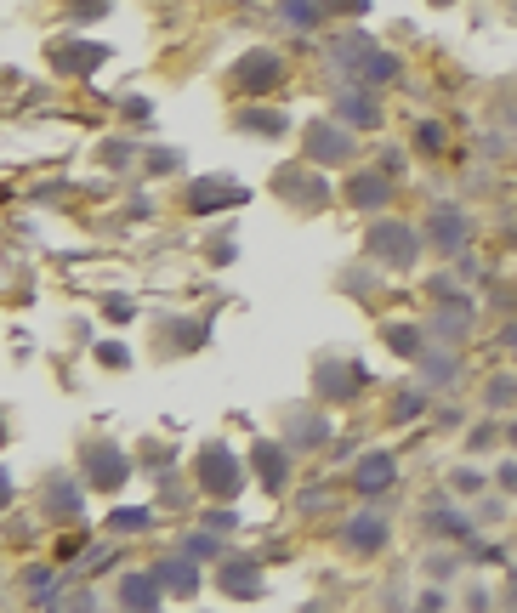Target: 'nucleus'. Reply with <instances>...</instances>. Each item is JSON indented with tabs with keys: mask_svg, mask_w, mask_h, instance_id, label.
<instances>
[{
	"mask_svg": "<svg viewBox=\"0 0 517 613\" xmlns=\"http://www.w3.org/2000/svg\"><path fill=\"white\" fill-rule=\"evenodd\" d=\"M330 114H336L341 125H353V131H375V125H381V97H375V86L353 80V86H341V91H336Z\"/></svg>",
	"mask_w": 517,
	"mask_h": 613,
	"instance_id": "obj_12",
	"label": "nucleus"
},
{
	"mask_svg": "<svg viewBox=\"0 0 517 613\" xmlns=\"http://www.w3.org/2000/svg\"><path fill=\"white\" fill-rule=\"evenodd\" d=\"M375 52V40L370 35H358V29H347V35H336V46H330V57H336V69L347 74V80H358L364 74V63H370Z\"/></svg>",
	"mask_w": 517,
	"mask_h": 613,
	"instance_id": "obj_23",
	"label": "nucleus"
},
{
	"mask_svg": "<svg viewBox=\"0 0 517 613\" xmlns=\"http://www.w3.org/2000/svg\"><path fill=\"white\" fill-rule=\"evenodd\" d=\"M148 528H154V511H148V506L108 511V540H131V534H148Z\"/></svg>",
	"mask_w": 517,
	"mask_h": 613,
	"instance_id": "obj_31",
	"label": "nucleus"
},
{
	"mask_svg": "<svg viewBox=\"0 0 517 613\" xmlns=\"http://www.w3.org/2000/svg\"><path fill=\"white\" fill-rule=\"evenodd\" d=\"M432 432H455V426H461V409H455V403H449V409H438V415H432Z\"/></svg>",
	"mask_w": 517,
	"mask_h": 613,
	"instance_id": "obj_52",
	"label": "nucleus"
},
{
	"mask_svg": "<svg viewBox=\"0 0 517 613\" xmlns=\"http://www.w3.org/2000/svg\"><path fill=\"white\" fill-rule=\"evenodd\" d=\"M421 369H427V386H449L455 381V358H449V352H421Z\"/></svg>",
	"mask_w": 517,
	"mask_h": 613,
	"instance_id": "obj_38",
	"label": "nucleus"
},
{
	"mask_svg": "<svg viewBox=\"0 0 517 613\" xmlns=\"http://www.w3.org/2000/svg\"><path fill=\"white\" fill-rule=\"evenodd\" d=\"M97 364L125 369V364H131V347H125V341H97Z\"/></svg>",
	"mask_w": 517,
	"mask_h": 613,
	"instance_id": "obj_43",
	"label": "nucleus"
},
{
	"mask_svg": "<svg viewBox=\"0 0 517 613\" xmlns=\"http://www.w3.org/2000/svg\"><path fill=\"white\" fill-rule=\"evenodd\" d=\"M500 347H506V352H517V318L506 324V330H500Z\"/></svg>",
	"mask_w": 517,
	"mask_h": 613,
	"instance_id": "obj_55",
	"label": "nucleus"
},
{
	"mask_svg": "<svg viewBox=\"0 0 517 613\" xmlns=\"http://www.w3.org/2000/svg\"><path fill=\"white\" fill-rule=\"evenodd\" d=\"M199 523H211L216 534H239V511H233V506H211Z\"/></svg>",
	"mask_w": 517,
	"mask_h": 613,
	"instance_id": "obj_42",
	"label": "nucleus"
},
{
	"mask_svg": "<svg viewBox=\"0 0 517 613\" xmlns=\"http://www.w3.org/2000/svg\"><path fill=\"white\" fill-rule=\"evenodd\" d=\"M432 409V386H398L387 403V426H415Z\"/></svg>",
	"mask_w": 517,
	"mask_h": 613,
	"instance_id": "obj_25",
	"label": "nucleus"
},
{
	"mask_svg": "<svg viewBox=\"0 0 517 613\" xmlns=\"http://www.w3.org/2000/svg\"><path fill=\"white\" fill-rule=\"evenodd\" d=\"M455 574H461V557H455V551H432L427 557V579L444 585V579H455Z\"/></svg>",
	"mask_w": 517,
	"mask_h": 613,
	"instance_id": "obj_40",
	"label": "nucleus"
},
{
	"mask_svg": "<svg viewBox=\"0 0 517 613\" xmlns=\"http://www.w3.org/2000/svg\"><path fill=\"white\" fill-rule=\"evenodd\" d=\"M143 171H148V176H177V171H182V148H171V142H160V148H143Z\"/></svg>",
	"mask_w": 517,
	"mask_h": 613,
	"instance_id": "obj_35",
	"label": "nucleus"
},
{
	"mask_svg": "<svg viewBox=\"0 0 517 613\" xmlns=\"http://www.w3.org/2000/svg\"><path fill=\"white\" fill-rule=\"evenodd\" d=\"M438 6H449V0H438Z\"/></svg>",
	"mask_w": 517,
	"mask_h": 613,
	"instance_id": "obj_57",
	"label": "nucleus"
},
{
	"mask_svg": "<svg viewBox=\"0 0 517 613\" xmlns=\"http://www.w3.org/2000/svg\"><path fill=\"white\" fill-rule=\"evenodd\" d=\"M415 608H449V591L444 585H427V591L415 596Z\"/></svg>",
	"mask_w": 517,
	"mask_h": 613,
	"instance_id": "obj_49",
	"label": "nucleus"
},
{
	"mask_svg": "<svg viewBox=\"0 0 517 613\" xmlns=\"http://www.w3.org/2000/svg\"><path fill=\"white\" fill-rule=\"evenodd\" d=\"M324 18H370V0H319Z\"/></svg>",
	"mask_w": 517,
	"mask_h": 613,
	"instance_id": "obj_41",
	"label": "nucleus"
},
{
	"mask_svg": "<svg viewBox=\"0 0 517 613\" xmlns=\"http://www.w3.org/2000/svg\"><path fill=\"white\" fill-rule=\"evenodd\" d=\"M495 489L517 494V460H500V466H495Z\"/></svg>",
	"mask_w": 517,
	"mask_h": 613,
	"instance_id": "obj_48",
	"label": "nucleus"
},
{
	"mask_svg": "<svg viewBox=\"0 0 517 613\" xmlns=\"http://www.w3.org/2000/svg\"><path fill=\"white\" fill-rule=\"evenodd\" d=\"M108 6H114V0H69V18L74 23H97Z\"/></svg>",
	"mask_w": 517,
	"mask_h": 613,
	"instance_id": "obj_44",
	"label": "nucleus"
},
{
	"mask_svg": "<svg viewBox=\"0 0 517 613\" xmlns=\"http://www.w3.org/2000/svg\"><path fill=\"white\" fill-rule=\"evenodd\" d=\"M40 511H46L52 523H80V517H86V489H80L69 472H52L46 489H40Z\"/></svg>",
	"mask_w": 517,
	"mask_h": 613,
	"instance_id": "obj_13",
	"label": "nucleus"
},
{
	"mask_svg": "<svg viewBox=\"0 0 517 613\" xmlns=\"http://www.w3.org/2000/svg\"><path fill=\"white\" fill-rule=\"evenodd\" d=\"M80 472H86V489L114 494L131 477V455H125L114 438H86L80 443Z\"/></svg>",
	"mask_w": 517,
	"mask_h": 613,
	"instance_id": "obj_4",
	"label": "nucleus"
},
{
	"mask_svg": "<svg viewBox=\"0 0 517 613\" xmlns=\"http://www.w3.org/2000/svg\"><path fill=\"white\" fill-rule=\"evenodd\" d=\"M290 80V63L273 46H256V52H245L239 63H233V86L250 91V97H262V91H279Z\"/></svg>",
	"mask_w": 517,
	"mask_h": 613,
	"instance_id": "obj_8",
	"label": "nucleus"
},
{
	"mask_svg": "<svg viewBox=\"0 0 517 613\" xmlns=\"http://www.w3.org/2000/svg\"><path fill=\"white\" fill-rule=\"evenodd\" d=\"M290 466H296V449H290L285 438H279V443H273V438L250 443V472H256V483H262L268 494H285Z\"/></svg>",
	"mask_w": 517,
	"mask_h": 613,
	"instance_id": "obj_10",
	"label": "nucleus"
},
{
	"mask_svg": "<svg viewBox=\"0 0 517 613\" xmlns=\"http://www.w3.org/2000/svg\"><path fill=\"white\" fill-rule=\"evenodd\" d=\"M466 608H495V596L483 591V585H466Z\"/></svg>",
	"mask_w": 517,
	"mask_h": 613,
	"instance_id": "obj_53",
	"label": "nucleus"
},
{
	"mask_svg": "<svg viewBox=\"0 0 517 613\" xmlns=\"http://www.w3.org/2000/svg\"><path fill=\"white\" fill-rule=\"evenodd\" d=\"M120 114H125L131 125H143L148 114H154V103H148V97H125V103H120Z\"/></svg>",
	"mask_w": 517,
	"mask_h": 613,
	"instance_id": "obj_46",
	"label": "nucleus"
},
{
	"mask_svg": "<svg viewBox=\"0 0 517 613\" xmlns=\"http://www.w3.org/2000/svg\"><path fill=\"white\" fill-rule=\"evenodd\" d=\"M506 511H512V494H506V489H483L478 494V500H472V523H478V528H495V523H506Z\"/></svg>",
	"mask_w": 517,
	"mask_h": 613,
	"instance_id": "obj_32",
	"label": "nucleus"
},
{
	"mask_svg": "<svg viewBox=\"0 0 517 613\" xmlns=\"http://www.w3.org/2000/svg\"><path fill=\"white\" fill-rule=\"evenodd\" d=\"M250 188H239V182H228V176H205V182H188L182 188V205H188V216H216V211H233V205H245Z\"/></svg>",
	"mask_w": 517,
	"mask_h": 613,
	"instance_id": "obj_9",
	"label": "nucleus"
},
{
	"mask_svg": "<svg viewBox=\"0 0 517 613\" xmlns=\"http://www.w3.org/2000/svg\"><path fill=\"white\" fill-rule=\"evenodd\" d=\"M483 489H495V477L483 472V466H455V472H449V494H461V500H478Z\"/></svg>",
	"mask_w": 517,
	"mask_h": 613,
	"instance_id": "obj_34",
	"label": "nucleus"
},
{
	"mask_svg": "<svg viewBox=\"0 0 517 613\" xmlns=\"http://www.w3.org/2000/svg\"><path fill=\"white\" fill-rule=\"evenodd\" d=\"M233 256H239V239H233V233H216V239H211V262L228 267Z\"/></svg>",
	"mask_w": 517,
	"mask_h": 613,
	"instance_id": "obj_45",
	"label": "nucleus"
},
{
	"mask_svg": "<svg viewBox=\"0 0 517 613\" xmlns=\"http://www.w3.org/2000/svg\"><path fill=\"white\" fill-rule=\"evenodd\" d=\"M517 403V375H489L483 386V409H512Z\"/></svg>",
	"mask_w": 517,
	"mask_h": 613,
	"instance_id": "obj_37",
	"label": "nucleus"
},
{
	"mask_svg": "<svg viewBox=\"0 0 517 613\" xmlns=\"http://www.w3.org/2000/svg\"><path fill=\"white\" fill-rule=\"evenodd\" d=\"M154 574H160V585L171 596H177V602H188V596H199V557H188V551H171V557H160L154 562Z\"/></svg>",
	"mask_w": 517,
	"mask_h": 613,
	"instance_id": "obj_19",
	"label": "nucleus"
},
{
	"mask_svg": "<svg viewBox=\"0 0 517 613\" xmlns=\"http://www.w3.org/2000/svg\"><path fill=\"white\" fill-rule=\"evenodd\" d=\"M358 80H364V86H375V91H381V86H398V80H404V57H398V52H381V46H375Z\"/></svg>",
	"mask_w": 517,
	"mask_h": 613,
	"instance_id": "obj_30",
	"label": "nucleus"
},
{
	"mask_svg": "<svg viewBox=\"0 0 517 613\" xmlns=\"http://www.w3.org/2000/svg\"><path fill=\"white\" fill-rule=\"evenodd\" d=\"M165 585H160V574L148 568V574H120L114 579V602L120 608H165Z\"/></svg>",
	"mask_w": 517,
	"mask_h": 613,
	"instance_id": "obj_20",
	"label": "nucleus"
},
{
	"mask_svg": "<svg viewBox=\"0 0 517 613\" xmlns=\"http://www.w3.org/2000/svg\"><path fill=\"white\" fill-rule=\"evenodd\" d=\"M216 585H222V596H239V602H250V596H262V562L228 551V557L216 562Z\"/></svg>",
	"mask_w": 517,
	"mask_h": 613,
	"instance_id": "obj_14",
	"label": "nucleus"
},
{
	"mask_svg": "<svg viewBox=\"0 0 517 613\" xmlns=\"http://www.w3.org/2000/svg\"><path fill=\"white\" fill-rule=\"evenodd\" d=\"M324 500H330V494H324V489H307V494H302V511H319Z\"/></svg>",
	"mask_w": 517,
	"mask_h": 613,
	"instance_id": "obj_54",
	"label": "nucleus"
},
{
	"mask_svg": "<svg viewBox=\"0 0 517 613\" xmlns=\"http://www.w3.org/2000/svg\"><path fill=\"white\" fill-rule=\"evenodd\" d=\"M427 250V233L398 222V216H375L370 233H364V262L381 267V273H410Z\"/></svg>",
	"mask_w": 517,
	"mask_h": 613,
	"instance_id": "obj_1",
	"label": "nucleus"
},
{
	"mask_svg": "<svg viewBox=\"0 0 517 613\" xmlns=\"http://www.w3.org/2000/svg\"><path fill=\"white\" fill-rule=\"evenodd\" d=\"M233 125L250 131V137H285L290 114H279V108H245V114H233Z\"/></svg>",
	"mask_w": 517,
	"mask_h": 613,
	"instance_id": "obj_29",
	"label": "nucleus"
},
{
	"mask_svg": "<svg viewBox=\"0 0 517 613\" xmlns=\"http://www.w3.org/2000/svg\"><path fill=\"white\" fill-rule=\"evenodd\" d=\"M137 313V307H131V301L125 296H103V318H114V324H125V318Z\"/></svg>",
	"mask_w": 517,
	"mask_h": 613,
	"instance_id": "obj_47",
	"label": "nucleus"
},
{
	"mask_svg": "<svg viewBox=\"0 0 517 613\" xmlns=\"http://www.w3.org/2000/svg\"><path fill=\"white\" fill-rule=\"evenodd\" d=\"M194 483L211 494V500H233V494L245 489V460L233 455L222 438H211V443H205V449L194 455Z\"/></svg>",
	"mask_w": 517,
	"mask_h": 613,
	"instance_id": "obj_3",
	"label": "nucleus"
},
{
	"mask_svg": "<svg viewBox=\"0 0 517 613\" xmlns=\"http://www.w3.org/2000/svg\"><path fill=\"white\" fill-rule=\"evenodd\" d=\"M444 148H449V131H444V120H421V125H415V154H444Z\"/></svg>",
	"mask_w": 517,
	"mask_h": 613,
	"instance_id": "obj_36",
	"label": "nucleus"
},
{
	"mask_svg": "<svg viewBox=\"0 0 517 613\" xmlns=\"http://www.w3.org/2000/svg\"><path fill=\"white\" fill-rule=\"evenodd\" d=\"M506 443H512V449H517V421H506Z\"/></svg>",
	"mask_w": 517,
	"mask_h": 613,
	"instance_id": "obj_56",
	"label": "nucleus"
},
{
	"mask_svg": "<svg viewBox=\"0 0 517 613\" xmlns=\"http://www.w3.org/2000/svg\"><path fill=\"white\" fill-rule=\"evenodd\" d=\"M160 330L171 335V341H154V352H160V358H177V352H199L205 347V324H199V318H160Z\"/></svg>",
	"mask_w": 517,
	"mask_h": 613,
	"instance_id": "obj_22",
	"label": "nucleus"
},
{
	"mask_svg": "<svg viewBox=\"0 0 517 613\" xmlns=\"http://www.w3.org/2000/svg\"><path fill=\"white\" fill-rule=\"evenodd\" d=\"M341 199H347L353 211H381V205L393 199V176L381 171V165H375V171H353L341 182Z\"/></svg>",
	"mask_w": 517,
	"mask_h": 613,
	"instance_id": "obj_15",
	"label": "nucleus"
},
{
	"mask_svg": "<svg viewBox=\"0 0 517 613\" xmlns=\"http://www.w3.org/2000/svg\"><path fill=\"white\" fill-rule=\"evenodd\" d=\"M358 137H364V131L341 125L336 114H330V120H307L302 125V159H307V165H319V171L353 165V159H358Z\"/></svg>",
	"mask_w": 517,
	"mask_h": 613,
	"instance_id": "obj_2",
	"label": "nucleus"
},
{
	"mask_svg": "<svg viewBox=\"0 0 517 613\" xmlns=\"http://www.w3.org/2000/svg\"><path fill=\"white\" fill-rule=\"evenodd\" d=\"M273 188L285 193L290 205H302V211H324V199H330V188H324V176L302 171V165H285V171L273 176Z\"/></svg>",
	"mask_w": 517,
	"mask_h": 613,
	"instance_id": "obj_18",
	"label": "nucleus"
},
{
	"mask_svg": "<svg viewBox=\"0 0 517 613\" xmlns=\"http://www.w3.org/2000/svg\"><path fill=\"white\" fill-rule=\"evenodd\" d=\"M182 551H188V557H199V562H222V557H228V534H216L211 523H199V528H188V534H182Z\"/></svg>",
	"mask_w": 517,
	"mask_h": 613,
	"instance_id": "obj_28",
	"label": "nucleus"
},
{
	"mask_svg": "<svg viewBox=\"0 0 517 613\" xmlns=\"http://www.w3.org/2000/svg\"><path fill=\"white\" fill-rule=\"evenodd\" d=\"M108 562H114V551L97 545V551H86V574H108Z\"/></svg>",
	"mask_w": 517,
	"mask_h": 613,
	"instance_id": "obj_50",
	"label": "nucleus"
},
{
	"mask_svg": "<svg viewBox=\"0 0 517 613\" xmlns=\"http://www.w3.org/2000/svg\"><path fill=\"white\" fill-rule=\"evenodd\" d=\"M370 386V369L358 358H319L313 364V398L319 403H353Z\"/></svg>",
	"mask_w": 517,
	"mask_h": 613,
	"instance_id": "obj_5",
	"label": "nucleus"
},
{
	"mask_svg": "<svg viewBox=\"0 0 517 613\" xmlns=\"http://www.w3.org/2000/svg\"><path fill=\"white\" fill-rule=\"evenodd\" d=\"M438 301V313H432V341H466V330H472V318H478V301L466 296V290H444Z\"/></svg>",
	"mask_w": 517,
	"mask_h": 613,
	"instance_id": "obj_11",
	"label": "nucleus"
},
{
	"mask_svg": "<svg viewBox=\"0 0 517 613\" xmlns=\"http://www.w3.org/2000/svg\"><path fill=\"white\" fill-rule=\"evenodd\" d=\"M398 483V455H387V449H370V455L353 460V489L358 494H387Z\"/></svg>",
	"mask_w": 517,
	"mask_h": 613,
	"instance_id": "obj_17",
	"label": "nucleus"
},
{
	"mask_svg": "<svg viewBox=\"0 0 517 613\" xmlns=\"http://www.w3.org/2000/svg\"><path fill=\"white\" fill-rule=\"evenodd\" d=\"M375 165H381L387 176H398V171H404V148H381V159H375Z\"/></svg>",
	"mask_w": 517,
	"mask_h": 613,
	"instance_id": "obj_51",
	"label": "nucleus"
},
{
	"mask_svg": "<svg viewBox=\"0 0 517 613\" xmlns=\"http://www.w3.org/2000/svg\"><path fill=\"white\" fill-rule=\"evenodd\" d=\"M97 63H108V52L103 46H91V40H57L52 46V69L57 74H97Z\"/></svg>",
	"mask_w": 517,
	"mask_h": 613,
	"instance_id": "obj_21",
	"label": "nucleus"
},
{
	"mask_svg": "<svg viewBox=\"0 0 517 613\" xmlns=\"http://www.w3.org/2000/svg\"><path fill=\"white\" fill-rule=\"evenodd\" d=\"M273 18L285 23V29H296V35H313L324 23V6L319 0H273Z\"/></svg>",
	"mask_w": 517,
	"mask_h": 613,
	"instance_id": "obj_27",
	"label": "nucleus"
},
{
	"mask_svg": "<svg viewBox=\"0 0 517 613\" xmlns=\"http://www.w3.org/2000/svg\"><path fill=\"white\" fill-rule=\"evenodd\" d=\"M500 438H506V432H500L495 421H478L472 432H466V449H472V455H489V449H495Z\"/></svg>",
	"mask_w": 517,
	"mask_h": 613,
	"instance_id": "obj_39",
	"label": "nucleus"
},
{
	"mask_svg": "<svg viewBox=\"0 0 517 613\" xmlns=\"http://www.w3.org/2000/svg\"><path fill=\"white\" fill-rule=\"evenodd\" d=\"M381 341H387V352L410 358V364H421V352H427V330H421V324H410V318H393V324H381Z\"/></svg>",
	"mask_w": 517,
	"mask_h": 613,
	"instance_id": "obj_24",
	"label": "nucleus"
},
{
	"mask_svg": "<svg viewBox=\"0 0 517 613\" xmlns=\"http://www.w3.org/2000/svg\"><path fill=\"white\" fill-rule=\"evenodd\" d=\"M427 245H432V256H466V245H472V211L466 205H432L427 211Z\"/></svg>",
	"mask_w": 517,
	"mask_h": 613,
	"instance_id": "obj_7",
	"label": "nucleus"
},
{
	"mask_svg": "<svg viewBox=\"0 0 517 613\" xmlns=\"http://www.w3.org/2000/svg\"><path fill=\"white\" fill-rule=\"evenodd\" d=\"M285 443L296 449V455H307V449H330V421H324L319 409H285Z\"/></svg>",
	"mask_w": 517,
	"mask_h": 613,
	"instance_id": "obj_16",
	"label": "nucleus"
},
{
	"mask_svg": "<svg viewBox=\"0 0 517 613\" xmlns=\"http://www.w3.org/2000/svg\"><path fill=\"white\" fill-rule=\"evenodd\" d=\"M387 545H393V517L381 506H364L341 523V551L347 557H381Z\"/></svg>",
	"mask_w": 517,
	"mask_h": 613,
	"instance_id": "obj_6",
	"label": "nucleus"
},
{
	"mask_svg": "<svg viewBox=\"0 0 517 613\" xmlns=\"http://www.w3.org/2000/svg\"><path fill=\"white\" fill-rule=\"evenodd\" d=\"M97 165H103V171H131V165H137V142L103 137V142H97Z\"/></svg>",
	"mask_w": 517,
	"mask_h": 613,
	"instance_id": "obj_33",
	"label": "nucleus"
},
{
	"mask_svg": "<svg viewBox=\"0 0 517 613\" xmlns=\"http://www.w3.org/2000/svg\"><path fill=\"white\" fill-rule=\"evenodd\" d=\"M421 528H427V534H438V540H472V534H478V523H472L466 511H455V506H427Z\"/></svg>",
	"mask_w": 517,
	"mask_h": 613,
	"instance_id": "obj_26",
	"label": "nucleus"
}]
</instances>
